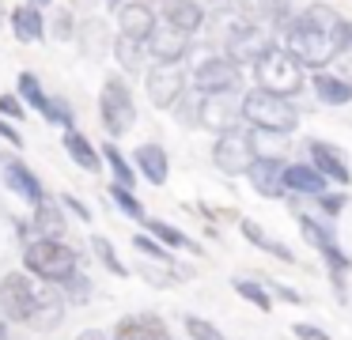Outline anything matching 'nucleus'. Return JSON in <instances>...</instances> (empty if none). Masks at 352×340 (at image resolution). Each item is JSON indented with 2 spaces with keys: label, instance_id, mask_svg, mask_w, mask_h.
I'll list each match as a JSON object with an SVG mask.
<instances>
[{
  "label": "nucleus",
  "instance_id": "nucleus-3",
  "mask_svg": "<svg viewBox=\"0 0 352 340\" xmlns=\"http://www.w3.org/2000/svg\"><path fill=\"white\" fill-rule=\"evenodd\" d=\"M280 34H284V45H288V49L296 53L303 65H311V68L333 60V53H337V34H329V30L307 23L303 15H296V19H292Z\"/></svg>",
  "mask_w": 352,
  "mask_h": 340
},
{
  "label": "nucleus",
  "instance_id": "nucleus-26",
  "mask_svg": "<svg viewBox=\"0 0 352 340\" xmlns=\"http://www.w3.org/2000/svg\"><path fill=\"white\" fill-rule=\"evenodd\" d=\"M144 227H148V234H155V238L163 242V246H170V249H193V253H201V246L190 238V234H182L178 227L163 223V219H144Z\"/></svg>",
  "mask_w": 352,
  "mask_h": 340
},
{
  "label": "nucleus",
  "instance_id": "nucleus-14",
  "mask_svg": "<svg viewBox=\"0 0 352 340\" xmlns=\"http://www.w3.org/2000/svg\"><path fill=\"white\" fill-rule=\"evenodd\" d=\"M307 155H311V163L318 166V170L326 174L329 181H337V185H349V181H352L349 159H344L341 151L333 148V144H326V140H311V144H307Z\"/></svg>",
  "mask_w": 352,
  "mask_h": 340
},
{
  "label": "nucleus",
  "instance_id": "nucleus-30",
  "mask_svg": "<svg viewBox=\"0 0 352 340\" xmlns=\"http://www.w3.org/2000/svg\"><path fill=\"white\" fill-rule=\"evenodd\" d=\"M114 53H118L122 72H140V60H144V42H137V38H129V34H118Z\"/></svg>",
  "mask_w": 352,
  "mask_h": 340
},
{
  "label": "nucleus",
  "instance_id": "nucleus-9",
  "mask_svg": "<svg viewBox=\"0 0 352 340\" xmlns=\"http://www.w3.org/2000/svg\"><path fill=\"white\" fill-rule=\"evenodd\" d=\"M273 38L265 34V30L258 27V23H243V27L231 30V42H228V57H235L239 65H258L261 57H265L269 49H273Z\"/></svg>",
  "mask_w": 352,
  "mask_h": 340
},
{
  "label": "nucleus",
  "instance_id": "nucleus-5",
  "mask_svg": "<svg viewBox=\"0 0 352 340\" xmlns=\"http://www.w3.org/2000/svg\"><path fill=\"white\" fill-rule=\"evenodd\" d=\"M99 121L110 136H125L133 125H137V106H133V91L122 76H110L102 83L99 95Z\"/></svg>",
  "mask_w": 352,
  "mask_h": 340
},
{
  "label": "nucleus",
  "instance_id": "nucleus-18",
  "mask_svg": "<svg viewBox=\"0 0 352 340\" xmlns=\"http://www.w3.org/2000/svg\"><path fill=\"white\" fill-rule=\"evenodd\" d=\"M284 181H288L292 193H303V196H322L326 193V174L318 170L314 163H288L284 170Z\"/></svg>",
  "mask_w": 352,
  "mask_h": 340
},
{
  "label": "nucleus",
  "instance_id": "nucleus-15",
  "mask_svg": "<svg viewBox=\"0 0 352 340\" xmlns=\"http://www.w3.org/2000/svg\"><path fill=\"white\" fill-rule=\"evenodd\" d=\"M118 27H122V34L137 38V42H148L160 23H155V12L144 4V0H133V4L118 8Z\"/></svg>",
  "mask_w": 352,
  "mask_h": 340
},
{
  "label": "nucleus",
  "instance_id": "nucleus-24",
  "mask_svg": "<svg viewBox=\"0 0 352 340\" xmlns=\"http://www.w3.org/2000/svg\"><path fill=\"white\" fill-rule=\"evenodd\" d=\"M65 151H69V159L76 166H84V170H99V151H95V144L87 140L80 128H65Z\"/></svg>",
  "mask_w": 352,
  "mask_h": 340
},
{
  "label": "nucleus",
  "instance_id": "nucleus-19",
  "mask_svg": "<svg viewBox=\"0 0 352 340\" xmlns=\"http://www.w3.org/2000/svg\"><path fill=\"white\" fill-rule=\"evenodd\" d=\"M133 163H137V170L144 174L152 185H163L170 174V159L167 151H163V144H140L137 151H133Z\"/></svg>",
  "mask_w": 352,
  "mask_h": 340
},
{
  "label": "nucleus",
  "instance_id": "nucleus-37",
  "mask_svg": "<svg viewBox=\"0 0 352 340\" xmlns=\"http://www.w3.org/2000/svg\"><path fill=\"white\" fill-rule=\"evenodd\" d=\"M235 291L243 295L246 302H254L258 310H273V299L265 295V287H261L258 280H246V276H239V280H235Z\"/></svg>",
  "mask_w": 352,
  "mask_h": 340
},
{
  "label": "nucleus",
  "instance_id": "nucleus-39",
  "mask_svg": "<svg viewBox=\"0 0 352 340\" xmlns=\"http://www.w3.org/2000/svg\"><path fill=\"white\" fill-rule=\"evenodd\" d=\"M65 291H69V299L72 302H87V295H91V280L84 276V272H72L69 280H65Z\"/></svg>",
  "mask_w": 352,
  "mask_h": 340
},
{
  "label": "nucleus",
  "instance_id": "nucleus-45",
  "mask_svg": "<svg viewBox=\"0 0 352 340\" xmlns=\"http://www.w3.org/2000/svg\"><path fill=\"white\" fill-rule=\"evenodd\" d=\"M0 140H8L12 148H23V136H19V128H12V121L0 117Z\"/></svg>",
  "mask_w": 352,
  "mask_h": 340
},
{
  "label": "nucleus",
  "instance_id": "nucleus-12",
  "mask_svg": "<svg viewBox=\"0 0 352 340\" xmlns=\"http://www.w3.org/2000/svg\"><path fill=\"white\" fill-rule=\"evenodd\" d=\"M182 95H186V83H182L178 65H155L152 72H148V98H152L160 110L163 106H175Z\"/></svg>",
  "mask_w": 352,
  "mask_h": 340
},
{
  "label": "nucleus",
  "instance_id": "nucleus-27",
  "mask_svg": "<svg viewBox=\"0 0 352 340\" xmlns=\"http://www.w3.org/2000/svg\"><path fill=\"white\" fill-rule=\"evenodd\" d=\"M19 95H23V102L31 106V110H38L42 117H46L50 106H54V98L42 91V83H38V76H34V72H19Z\"/></svg>",
  "mask_w": 352,
  "mask_h": 340
},
{
  "label": "nucleus",
  "instance_id": "nucleus-21",
  "mask_svg": "<svg viewBox=\"0 0 352 340\" xmlns=\"http://www.w3.org/2000/svg\"><path fill=\"white\" fill-rule=\"evenodd\" d=\"M12 30H16L19 42H42L46 38V19H42V8H34L31 0L19 8H12Z\"/></svg>",
  "mask_w": 352,
  "mask_h": 340
},
{
  "label": "nucleus",
  "instance_id": "nucleus-35",
  "mask_svg": "<svg viewBox=\"0 0 352 340\" xmlns=\"http://www.w3.org/2000/svg\"><path fill=\"white\" fill-rule=\"evenodd\" d=\"M299 231H303V238L311 242L314 249H326V246H337V234L329 231L326 223H318V219H311V216H299Z\"/></svg>",
  "mask_w": 352,
  "mask_h": 340
},
{
  "label": "nucleus",
  "instance_id": "nucleus-16",
  "mask_svg": "<svg viewBox=\"0 0 352 340\" xmlns=\"http://www.w3.org/2000/svg\"><path fill=\"white\" fill-rule=\"evenodd\" d=\"M114 340H170V332L163 325V317L155 314H129L118 321Z\"/></svg>",
  "mask_w": 352,
  "mask_h": 340
},
{
  "label": "nucleus",
  "instance_id": "nucleus-10",
  "mask_svg": "<svg viewBox=\"0 0 352 340\" xmlns=\"http://www.w3.org/2000/svg\"><path fill=\"white\" fill-rule=\"evenodd\" d=\"M144 45H148V57H155V65H178L190 49V34L170 27V23H160Z\"/></svg>",
  "mask_w": 352,
  "mask_h": 340
},
{
  "label": "nucleus",
  "instance_id": "nucleus-49",
  "mask_svg": "<svg viewBox=\"0 0 352 340\" xmlns=\"http://www.w3.org/2000/svg\"><path fill=\"white\" fill-rule=\"evenodd\" d=\"M0 340H8V325H0Z\"/></svg>",
  "mask_w": 352,
  "mask_h": 340
},
{
  "label": "nucleus",
  "instance_id": "nucleus-46",
  "mask_svg": "<svg viewBox=\"0 0 352 340\" xmlns=\"http://www.w3.org/2000/svg\"><path fill=\"white\" fill-rule=\"evenodd\" d=\"M54 23H57V27H54V34L61 38V42H69V38H72V15H69V12H61Z\"/></svg>",
  "mask_w": 352,
  "mask_h": 340
},
{
  "label": "nucleus",
  "instance_id": "nucleus-25",
  "mask_svg": "<svg viewBox=\"0 0 352 340\" xmlns=\"http://www.w3.org/2000/svg\"><path fill=\"white\" fill-rule=\"evenodd\" d=\"M239 231H243V238L250 242V246H258V249H265V253H273V257H280V261H296V253H292L288 246H284V242H276V238H269L265 231H261L258 223H254V219H243V223H239Z\"/></svg>",
  "mask_w": 352,
  "mask_h": 340
},
{
  "label": "nucleus",
  "instance_id": "nucleus-13",
  "mask_svg": "<svg viewBox=\"0 0 352 340\" xmlns=\"http://www.w3.org/2000/svg\"><path fill=\"white\" fill-rule=\"evenodd\" d=\"M284 170L288 166L280 163V159H273V155H258V163L250 166V185H254V193H261V196H284V189H288V181H284Z\"/></svg>",
  "mask_w": 352,
  "mask_h": 340
},
{
  "label": "nucleus",
  "instance_id": "nucleus-50",
  "mask_svg": "<svg viewBox=\"0 0 352 340\" xmlns=\"http://www.w3.org/2000/svg\"><path fill=\"white\" fill-rule=\"evenodd\" d=\"M31 4H34V8H46V4H50V0H31Z\"/></svg>",
  "mask_w": 352,
  "mask_h": 340
},
{
  "label": "nucleus",
  "instance_id": "nucleus-47",
  "mask_svg": "<svg viewBox=\"0 0 352 340\" xmlns=\"http://www.w3.org/2000/svg\"><path fill=\"white\" fill-rule=\"evenodd\" d=\"M273 291H276V295H280V299H284V302H296V306H299V302H303V295H299V291H296V287H284V284H273Z\"/></svg>",
  "mask_w": 352,
  "mask_h": 340
},
{
  "label": "nucleus",
  "instance_id": "nucleus-2",
  "mask_svg": "<svg viewBox=\"0 0 352 340\" xmlns=\"http://www.w3.org/2000/svg\"><path fill=\"white\" fill-rule=\"evenodd\" d=\"M23 264L31 276H42L46 284H65L80 269V257L72 246H65V238H34L23 249Z\"/></svg>",
  "mask_w": 352,
  "mask_h": 340
},
{
  "label": "nucleus",
  "instance_id": "nucleus-42",
  "mask_svg": "<svg viewBox=\"0 0 352 340\" xmlns=\"http://www.w3.org/2000/svg\"><path fill=\"white\" fill-rule=\"evenodd\" d=\"M61 204H65V208H69L76 219H80V223H91V208H87V204L80 201V196H72V193H61Z\"/></svg>",
  "mask_w": 352,
  "mask_h": 340
},
{
  "label": "nucleus",
  "instance_id": "nucleus-7",
  "mask_svg": "<svg viewBox=\"0 0 352 340\" xmlns=\"http://www.w3.org/2000/svg\"><path fill=\"white\" fill-rule=\"evenodd\" d=\"M193 87L201 95H235L243 87V68L235 57H208L193 72Z\"/></svg>",
  "mask_w": 352,
  "mask_h": 340
},
{
  "label": "nucleus",
  "instance_id": "nucleus-32",
  "mask_svg": "<svg viewBox=\"0 0 352 340\" xmlns=\"http://www.w3.org/2000/svg\"><path fill=\"white\" fill-rule=\"evenodd\" d=\"M133 246H137V249H140V253H144V257H152L155 264H163V269H170V272H175V276H178V280L186 276L182 269H175V257H170L167 249H163V242L155 238V234H152V238H148V234H137V238H133Z\"/></svg>",
  "mask_w": 352,
  "mask_h": 340
},
{
  "label": "nucleus",
  "instance_id": "nucleus-43",
  "mask_svg": "<svg viewBox=\"0 0 352 340\" xmlns=\"http://www.w3.org/2000/svg\"><path fill=\"white\" fill-rule=\"evenodd\" d=\"M0 113H8V117H27L23 110V95H0Z\"/></svg>",
  "mask_w": 352,
  "mask_h": 340
},
{
  "label": "nucleus",
  "instance_id": "nucleus-29",
  "mask_svg": "<svg viewBox=\"0 0 352 340\" xmlns=\"http://www.w3.org/2000/svg\"><path fill=\"white\" fill-rule=\"evenodd\" d=\"M102 159H107V166H110V174H114L118 185L137 189V174H133V163L122 155V151H118V144H102Z\"/></svg>",
  "mask_w": 352,
  "mask_h": 340
},
{
  "label": "nucleus",
  "instance_id": "nucleus-1",
  "mask_svg": "<svg viewBox=\"0 0 352 340\" xmlns=\"http://www.w3.org/2000/svg\"><path fill=\"white\" fill-rule=\"evenodd\" d=\"M243 121L254 128H261V133H292V128L299 125V113L296 106L288 102V95H280V91H269V87H254L243 95Z\"/></svg>",
  "mask_w": 352,
  "mask_h": 340
},
{
  "label": "nucleus",
  "instance_id": "nucleus-40",
  "mask_svg": "<svg viewBox=\"0 0 352 340\" xmlns=\"http://www.w3.org/2000/svg\"><path fill=\"white\" fill-rule=\"evenodd\" d=\"M46 121H54V125H61V128H76V113H72V106L65 102V98H54Z\"/></svg>",
  "mask_w": 352,
  "mask_h": 340
},
{
  "label": "nucleus",
  "instance_id": "nucleus-11",
  "mask_svg": "<svg viewBox=\"0 0 352 340\" xmlns=\"http://www.w3.org/2000/svg\"><path fill=\"white\" fill-rule=\"evenodd\" d=\"M0 178H4V185H8L16 196H23V201H31V204H42V201H46V189H42L38 174H34L27 163H19V159H4V166H0Z\"/></svg>",
  "mask_w": 352,
  "mask_h": 340
},
{
  "label": "nucleus",
  "instance_id": "nucleus-6",
  "mask_svg": "<svg viewBox=\"0 0 352 340\" xmlns=\"http://www.w3.org/2000/svg\"><path fill=\"white\" fill-rule=\"evenodd\" d=\"M212 159L223 174H250V166L258 163V148H254V133L246 128H228L216 136L212 144Z\"/></svg>",
  "mask_w": 352,
  "mask_h": 340
},
{
  "label": "nucleus",
  "instance_id": "nucleus-20",
  "mask_svg": "<svg viewBox=\"0 0 352 340\" xmlns=\"http://www.w3.org/2000/svg\"><path fill=\"white\" fill-rule=\"evenodd\" d=\"M311 83H314L318 102H326V106H349L352 102V80H344V76H337V72H314Z\"/></svg>",
  "mask_w": 352,
  "mask_h": 340
},
{
  "label": "nucleus",
  "instance_id": "nucleus-33",
  "mask_svg": "<svg viewBox=\"0 0 352 340\" xmlns=\"http://www.w3.org/2000/svg\"><path fill=\"white\" fill-rule=\"evenodd\" d=\"M239 12L246 15V19H276V15L288 12V0H235Z\"/></svg>",
  "mask_w": 352,
  "mask_h": 340
},
{
  "label": "nucleus",
  "instance_id": "nucleus-8",
  "mask_svg": "<svg viewBox=\"0 0 352 340\" xmlns=\"http://www.w3.org/2000/svg\"><path fill=\"white\" fill-rule=\"evenodd\" d=\"M0 310L8 321H31L38 310V287L23 272H8L0 280Z\"/></svg>",
  "mask_w": 352,
  "mask_h": 340
},
{
  "label": "nucleus",
  "instance_id": "nucleus-36",
  "mask_svg": "<svg viewBox=\"0 0 352 340\" xmlns=\"http://www.w3.org/2000/svg\"><path fill=\"white\" fill-rule=\"evenodd\" d=\"M91 249H95V257L102 261V269H107V272H114V276H129V269H125L122 257L114 253L110 238H102V234H91Z\"/></svg>",
  "mask_w": 352,
  "mask_h": 340
},
{
  "label": "nucleus",
  "instance_id": "nucleus-34",
  "mask_svg": "<svg viewBox=\"0 0 352 340\" xmlns=\"http://www.w3.org/2000/svg\"><path fill=\"white\" fill-rule=\"evenodd\" d=\"M333 72L352 80V23H341L337 30V53H333Z\"/></svg>",
  "mask_w": 352,
  "mask_h": 340
},
{
  "label": "nucleus",
  "instance_id": "nucleus-17",
  "mask_svg": "<svg viewBox=\"0 0 352 340\" xmlns=\"http://www.w3.org/2000/svg\"><path fill=\"white\" fill-rule=\"evenodd\" d=\"M239 121H243V106H231L223 102V95H205V102H201V121L197 125L205 128H216V133H228V128H235Z\"/></svg>",
  "mask_w": 352,
  "mask_h": 340
},
{
  "label": "nucleus",
  "instance_id": "nucleus-38",
  "mask_svg": "<svg viewBox=\"0 0 352 340\" xmlns=\"http://www.w3.org/2000/svg\"><path fill=\"white\" fill-rule=\"evenodd\" d=\"M186 332H190V340H223V332L216 329L212 321H205V317H186Z\"/></svg>",
  "mask_w": 352,
  "mask_h": 340
},
{
  "label": "nucleus",
  "instance_id": "nucleus-28",
  "mask_svg": "<svg viewBox=\"0 0 352 340\" xmlns=\"http://www.w3.org/2000/svg\"><path fill=\"white\" fill-rule=\"evenodd\" d=\"M61 314H65L61 299H57V295L50 291V287H38V310H34L31 321L38 325V329H54V325L61 321Z\"/></svg>",
  "mask_w": 352,
  "mask_h": 340
},
{
  "label": "nucleus",
  "instance_id": "nucleus-22",
  "mask_svg": "<svg viewBox=\"0 0 352 340\" xmlns=\"http://www.w3.org/2000/svg\"><path fill=\"white\" fill-rule=\"evenodd\" d=\"M163 19H167L170 27L193 34V30L205 23V8H201L197 0H163Z\"/></svg>",
  "mask_w": 352,
  "mask_h": 340
},
{
  "label": "nucleus",
  "instance_id": "nucleus-48",
  "mask_svg": "<svg viewBox=\"0 0 352 340\" xmlns=\"http://www.w3.org/2000/svg\"><path fill=\"white\" fill-rule=\"evenodd\" d=\"M80 340H110V337H102V329H87V332H80Z\"/></svg>",
  "mask_w": 352,
  "mask_h": 340
},
{
  "label": "nucleus",
  "instance_id": "nucleus-31",
  "mask_svg": "<svg viewBox=\"0 0 352 340\" xmlns=\"http://www.w3.org/2000/svg\"><path fill=\"white\" fill-rule=\"evenodd\" d=\"M110 201L118 204V212H122V216H129V219H137V223H144L148 219V212H144V204H140V196L133 193L129 185H110Z\"/></svg>",
  "mask_w": 352,
  "mask_h": 340
},
{
  "label": "nucleus",
  "instance_id": "nucleus-4",
  "mask_svg": "<svg viewBox=\"0 0 352 340\" xmlns=\"http://www.w3.org/2000/svg\"><path fill=\"white\" fill-rule=\"evenodd\" d=\"M258 83L269 91H280V95H296L303 87V60L288 49V45H273L265 57L254 65Z\"/></svg>",
  "mask_w": 352,
  "mask_h": 340
},
{
  "label": "nucleus",
  "instance_id": "nucleus-41",
  "mask_svg": "<svg viewBox=\"0 0 352 340\" xmlns=\"http://www.w3.org/2000/svg\"><path fill=\"white\" fill-rule=\"evenodd\" d=\"M314 201H318V208L326 212V216H341L344 204H349V196L344 193H322V196H314Z\"/></svg>",
  "mask_w": 352,
  "mask_h": 340
},
{
  "label": "nucleus",
  "instance_id": "nucleus-23",
  "mask_svg": "<svg viewBox=\"0 0 352 340\" xmlns=\"http://www.w3.org/2000/svg\"><path fill=\"white\" fill-rule=\"evenodd\" d=\"M31 231L38 234V238H65V216H61V208H57L50 196L42 204H34Z\"/></svg>",
  "mask_w": 352,
  "mask_h": 340
},
{
  "label": "nucleus",
  "instance_id": "nucleus-44",
  "mask_svg": "<svg viewBox=\"0 0 352 340\" xmlns=\"http://www.w3.org/2000/svg\"><path fill=\"white\" fill-rule=\"evenodd\" d=\"M292 332H296L299 340H329V332H322L318 325H311V321H296V325H292Z\"/></svg>",
  "mask_w": 352,
  "mask_h": 340
}]
</instances>
